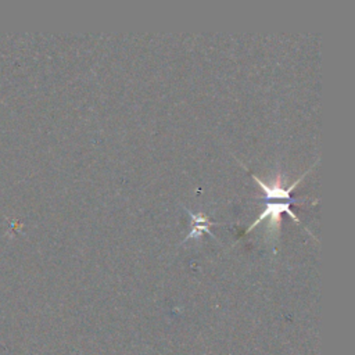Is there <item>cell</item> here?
I'll return each instance as SVG.
<instances>
[{"mask_svg": "<svg viewBox=\"0 0 355 355\" xmlns=\"http://www.w3.org/2000/svg\"><path fill=\"white\" fill-rule=\"evenodd\" d=\"M187 214L191 216V223H193V226H191V230H190V233L186 236V239L183 240V241H186V240H189V239H196V237H200L202 233L201 232H205L207 234H209L211 237H214V234L211 233V230H209V225H218L216 222H209V219L202 214V212H191V211H189L187 209Z\"/></svg>", "mask_w": 355, "mask_h": 355, "instance_id": "3", "label": "cell"}, {"mask_svg": "<svg viewBox=\"0 0 355 355\" xmlns=\"http://www.w3.org/2000/svg\"><path fill=\"white\" fill-rule=\"evenodd\" d=\"M315 166V164L308 169V171H305L295 182H293L291 184H290V187H287V189H284L283 186H282V178L277 175L276 178H275V180L272 182V184H266L263 180H261L257 175H254V173H251V178L259 184V187L262 189V191L265 193V197L268 198V200H270V198H277V200H290V193L297 187V184L305 178V175L308 173V172H311V169Z\"/></svg>", "mask_w": 355, "mask_h": 355, "instance_id": "1", "label": "cell"}, {"mask_svg": "<svg viewBox=\"0 0 355 355\" xmlns=\"http://www.w3.org/2000/svg\"><path fill=\"white\" fill-rule=\"evenodd\" d=\"M282 212H287L293 220L297 223V225H301L300 219L295 216V214L293 211H290V202H266L265 208L262 209V212L259 214V216L248 226V229L245 230V233H250L255 226H258L263 219L266 218H270V222L276 226H279V222H280V214Z\"/></svg>", "mask_w": 355, "mask_h": 355, "instance_id": "2", "label": "cell"}]
</instances>
